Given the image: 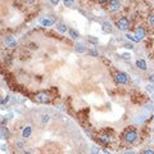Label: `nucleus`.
<instances>
[{
    "mask_svg": "<svg viewBox=\"0 0 154 154\" xmlns=\"http://www.w3.org/2000/svg\"><path fill=\"white\" fill-rule=\"evenodd\" d=\"M117 27H118V30H121V31H127L128 27H130V21H128V18L121 17L117 21Z\"/></svg>",
    "mask_w": 154,
    "mask_h": 154,
    "instance_id": "obj_2",
    "label": "nucleus"
},
{
    "mask_svg": "<svg viewBox=\"0 0 154 154\" xmlns=\"http://www.w3.org/2000/svg\"><path fill=\"white\" fill-rule=\"evenodd\" d=\"M123 154H135V153H134V152H131V150H128V152H125Z\"/></svg>",
    "mask_w": 154,
    "mask_h": 154,
    "instance_id": "obj_29",
    "label": "nucleus"
},
{
    "mask_svg": "<svg viewBox=\"0 0 154 154\" xmlns=\"http://www.w3.org/2000/svg\"><path fill=\"white\" fill-rule=\"evenodd\" d=\"M8 100H9V96H5V98L1 99V105H4V104L8 103Z\"/></svg>",
    "mask_w": 154,
    "mask_h": 154,
    "instance_id": "obj_19",
    "label": "nucleus"
},
{
    "mask_svg": "<svg viewBox=\"0 0 154 154\" xmlns=\"http://www.w3.org/2000/svg\"><path fill=\"white\" fill-rule=\"evenodd\" d=\"M91 153H93V154H98V153H99V149H98V148H95V147H94V148L91 149Z\"/></svg>",
    "mask_w": 154,
    "mask_h": 154,
    "instance_id": "obj_25",
    "label": "nucleus"
},
{
    "mask_svg": "<svg viewBox=\"0 0 154 154\" xmlns=\"http://www.w3.org/2000/svg\"><path fill=\"white\" fill-rule=\"evenodd\" d=\"M35 99H36V101L37 103H40V104H45V103H48L49 101V95L46 94V93H44V91H41V93H37L36 96H35Z\"/></svg>",
    "mask_w": 154,
    "mask_h": 154,
    "instance_id": "obj_3",
    "label": "nucleus"
},
{
    "mask_svg": "<svg viewBox=\"0 0 154 154\" xmlns=\"http://www.w3.org/2000/svg\"><path fill=\"white\" fill-rule=\"evenodd\" d=\"M24 1H26V3H28V4H34V3L36 1V0H24Z\"/></svg>",
    "mask_w": 154,
    "mask_h": 154,
    "instance_id": "obj_27",
    "label": "nucleus"
},
{
    "mask_svg": "<svg viewBox=\"0 0 154 154\" xmlns=\"http://www.w3.org/2000/svg\"><path fill=\"white\" fill-rule=\"evenodd\" d=\"M63 3H64V5L68 7V8H71V7L75 5V0H63Z\"/></svg>",
    "mask_w": 154,
    "mask_h": 154,
    "instance_id": "obj_13",
    "label": "nucleus"
},
{
    "mask_svg": "<svg viewBox=\"0 0 154 154\" xmlns=\"http://www.w3.org/2000/svg\"><path fill=\"white\" fill-rule=\"evenodd\" d=\"M123 139H125L126 143H128V144H132V143L136 141L137 139V134L135 130H127L123 135Z\"/></svg>",
    "mask_w": 154,
    "mask_h": 154,
    "instance_id": "obj_1",
    "label": "nucleus"
},
{
    "mask_svg": "<svg viewBox=\"0 0 154 154\" xmlns=\"http://www.w3.org/2000/svg\"><path fill=\"white\" fill-rule=\"evenodd\" d=\"M17 144H18V147H21V148H22V147H23V143H21V141H18V143H17Z\"/></svg>",
    "mask_w": 154,
    "mask_h": 154,
    "instance_id": "obj_30",
    "label": "nucleus"
},
{
    "mask_svg": "<svg viewBox=\"0 0 154 154\" xmlns=\"http://www.w3.org/2000/svg\"><path fill=\"white\" fill-rule=\"evenodd\" d=\"M101 141L103 143H109L111 141V139H109V136H101Z\"/></svg>",
    "mask_w": 154,
    "mask_h": 154,
    "instance_id": "obj_18",
    "label": "nucleus"
},
{
    "mask_svg": "<svg viewBox=\"0 0 154 154\" xmlns=\"http://www.w3.org/2000/svg\"><path fill=\"white\" fill-rule=\"evenodd\" d=\"M1 150H7V145H1Z\"/></svg>",
    "mask_w": 154,
    "mask_h": 154,
    "instance_id": "obj_31",
    "label": "nucleus"
},
{
    "mask_svg": "<svg viewBox=\"0 0 154 154\" xmlns=\"http://www.w3.org/2000/svg\"><path fill=\"white\" fill-rule=\"evenodd\" d=\"M49 120H50V117H49L48 114H44V116H43V123L49 122Z\"/></svg>",
    "mask_w": 154,
    "mask_h": 154,
    "instance_id": "obj_17",
    "label": "nucleus"
},
{
    "mask_svg": "<svg viewBox=\"0 0 154 154\" xmlns=\"http://www.w3.org/2000/svg\"><path fill=\"white\" fill-rule=\"evenodd\" d=\"M143 154H154V150H152V149H145L144 152H143Z\"/></svg>",
    "mask_w": 154,
    "mask_h": 154,
    "instance_id": "obj_21",
    "label": "nucleus"
},
{
    "mask_svg": "<svg viewBox=\"0 0 154 154\" xmlns=\"http://www.w3.org/2000/svg\"><path fill=\"white\" fill-rule=\"evenodd\" d=\"M108 5H109V9H111L112 12H117V10L121 9V3H120V0H109Z\"/></svg>",
    "mask_w": 154,
    "mask_h": 154,
    "instance_id": "obj_5",
    "label": "nucleus"
},
{
    "mask_svg": "<svg viewBox=\"0 0 154 154\" xmlns=\"http://www.w3.org/2000/svg\"><path fill=\"white\" fill-rule=\"evenodd\" d=\"M89 53H90V55H93V57H98V51L96 50H90Z\"/></svg>",
    "mask_w": 154,
    "mask_h": 154,
    "instance_id": "obj_23",
    "label": "nucleus"
},
{
    "mask_svg": "<svg viewBox=\"0 0 154 154\" xmlns=\"http://www.w3.org/2000/svg\"><path fill=\"white\" fill-rule=\"evenodd\" d=\"M31 132H32V127L31 126H26V127L23 128V131H22V136H23V139H27V137L31 136Z\"/></svg>",
    "mask_w": 154,
    "mask_h": 154,
    "instance_id": "obj_8",
    "label": "nucleus"
},
{
    "mask_svg": "<svg viewBox=\"0 0 154 154\" xmlns=\"http://www.w3.org/2000/svg\"><path fill=\"white\" fill-rule=\"evenodd\" d=\"M135 36H136L137 38V41H140V40H143V38L145 37V30L141 26H139V27H136V30H135Z\"/></svg>",
    "mask_w": 154,
    "mask_h": 154,
    "instance_id": "obj_6",
    "label": "nucleus"
},
{
    "mask_svg": "<svg viewBox=\"0 0 154 154\" xmlns=\"http://www.w3.org/2000/svg\"><path fill=\"white\" fill-rule=\"evenodd\" d=\"M149 23H150V26L154 27V14L150 16V18H149Z\"/></svg>",
    "mask_w": 154,
    "mask_h": 154,
    "instance_id": "obj_20",
    "label": "nucleus"
},
{
    "mask_svg": "<svg viewBox=\"0 0 154 154\" xmlns=\"http://www.w3.org/2000/svg\"><path fill=\"white\" fill-rule=\"evenodd\" d=\"M5 45L9 46V48H16V46H17V41H16L12 36H8L5 38Z\"/></svg>",
    "mask_w": 154,
    "mask_h": 154,
    "instance_id": "obj_7",
    "label": "nucleus"
},
{
    "mask_svg": "<svg viewBox=\"0 0 154 154\" xmlns=\"http://www.w3.org/2000/svg\"><path fill=\"white\" fill-rule=\"evenodd\" d=\"M123 58L125 59H130V54H123Z\"/></svg>",
    "mask_w": 154,
    "mask_h": 154,
    "instance_id": "obj_28",
    "label": "nucleus"
},
{
    "mask_svg": "<svg viewBox=\"0 0 154 154\" xmlns=\"http://www.w3.org/2000/svg\"><path fill=\"white\" fill-rule=\"evenodd\" d=\"M87 40H89L90 43H93V44H96V43H98V38H95V37H89Z\"/></svg>",
    "mask_w": 154,
    "mask_h": 154,
    "instance_id": "obj_22",
    "label": "nucleus"
},
{
    "mask_svg": "<svg viewBox=\"0 0 154 154\" xmlns=\"http://www.w3.org/2000/svg\"><path fill=\"white\" fill-rule=\"evenodd\" d=\"M59 1H60V0H50V3L53 5H58V3H59Z\"/></svg>",
    "mask_w": 154,
    "mask_h": 154,
    "instance_id": "obj_26",
    "label": "nucleus"
},
{
    "mask_svg": "<svg viewBox=\"0 0 154 154\" xmlns=\"http://www.w3.org/2000/svg\"><path fill=\"white\" fill-rule=\"evenodd\" d=\"M98 1H99V3H101V4H103V3H107V1H108V0H98Z\"/></svg>",
    "mask_w": 154,
    "mask_h": 154,
    "instance_id": "obj_32",
    "label": "nucleus"
},
{
    "mask_svg": "<svg viewBox=\"0 0 154 154\" xmlns=\"http://www.w3.org/2000/svg\"><path fill=\"white\" fill-rule=\"evenodd\" d=\"M136 66H137V68H139V70H141V71L147 70V62H145V60H143V59H137L136 60Z\"/></svg>",
    "mask_w": 154,
    "mask_h": 154,
    "instance_id": "obj_9",
    "label": "nucleus"
},
{
    "mask_svg": "<svg viewBox=\"0 0 154 154\" xmlns=\"http://www.w3.org/2000/svg\"><path fill=\"white\" fill-rule=\"evenodd\" d=\"M76 51L77 53H85V51H86V48H85L82 44H77L76 45Z\"/></svg>",
    "mask_w": 154,
    "mask_h": 154,
    "instance_id": "obj_12",
    "label": "nucleus"
},
{
    "mask_svg": "<svg viewBox=\"0 0 154 154\" xmlns=\"http://www.w3.org/2000/svg\"><path fill=\"white\" fill-rule=\"evenodd\" d=\"M57 30L59 32H62V34H64V32H67V26L60 22V23H57Z\"/></svg>",
    "mask_w": 154,
    "mask_h": 154,
    "instance_id": "obj_10",
    "label": "nucleus"
},
{
    "mask_svg": "<svg viewBox=\"0 0 154 154\" xmlns=\"http://www.w3.org/2000/svg\"><path fill=\"white\" fill-rule=\"evenodd\" d=\"M41 24H43V26H45V27L51 26V21H50V19H41Z\"/></svg>",
    "mask_w": 154,
    "mask_h": 154,
    "instance_id": "obj_15",
    "label": "nucleus"
},
{
    "mask_svg": "<svg viewBox=\"0 0 154 154\" xmlns=\"http://www.w3.org/2000/svg\"><path fill=\"white\" fill-rule=\"evenodd\" d=\"M127 1H131V0H127Z\"/></svg>",
    "mask_w": 154,
    "mask_h": 154,
    "instance_id": "obj_34",
    "label": "nucleus"
},
{
    "mask_svg": "<svg viewBox=\"0 0 154 154\" xmlns=\"http://www.w3.org/2000/svg\"><path fill=\"white\" fill-rule=\"evenodd\" d=\"M153 3H154V0H153Z\"/></svg>",
    "mask_w": 154,
    "mask_h": 154,
    "instance_id": "obj_35",
    "label": "nucleus"
},
{
    "mask_svg": "<svg viewBox=\"0 0 154 154\" xmlns=\"http://www.w3.org/2000/svg\"><path fill=\"white\" fill-rule=\"evenodd\" d=\"M70 36L72 37V38H77V37H78V32H77L76 30H72V28H71V30H70Z\"/></svg>",
    "mask_w": 154,
    "mask_h": 154,
    "instance_id": "obj_14",
    "label": "nucleus"
},
{
    "mask_svg": "<svg viewBox=\"0 0 154 154\" xmlns=\"http://www.w3.org/2000/svg\"><path fill=\"white\" fill-rule=\"evenodd\" d=\"M8 136H9V132H8V130H7V128L3 127V130H1V137H3V139H4V137L7 139Z\"/></svg>",
    "mask_w": 154,
    "mask_h": 154,
    "instance_id": "obj_16",
    "label": "nucleus"
},
{
    "mask_svg": "<svg viewBox=\"0 0 154 154\" xmlns=\"http://www.w3.org/2000/svg\"><path fill=\"white\" fill-rule=\"evenodd\" d=\"M116 81H117L118 84L125 85V84H127L128 82V76L126 75V73H123V72H118L117 75H116Z\"/></svg>",
    "mask_w": 154,
    "mask_h": 154,
    "instance_id": "obj_4",
    "label": "nucleus"
},
{
    "mask_svg": "<svg viewBox=\"0 0 154 154\" xmlns=\"http://www.w3.org/2000/svg\"><path fill=\"white\" fill-rule=\"evenodd\" d=\"M103 31L104 32H112V26L109 22H104L103 23Z\"/></svg>",
    "mask_w": 154,
    "mask_h": 154,
    "instance_id": "obj_11",
    "label": "nucleus"
},
{
    "mask_svg": "<svg viewBox=\"0 0 154 154\" xmlns=\"http://www.w3.org/2000/svg\"><path fill=\"white\" fill-rule=\"evenodd\" d=\"M24 154H31V153H30V152H24Z\"/></svg>",
    "mask_w": 154,
    "mask_h": 154,
    "instance_id": "obj_33",
    "label": "nucleus"
},
{
    "mask_svg": "<svg viewBox=\"0 0 154 154\" xmlns=\"http://www.w3.org/2000/svg\"><path fill=\"white\" fill-rule=\"evenodd\" d=\"M126 37H127V38H130V40H132V41H137V38L136 37H132V35H126Z\"/></svg>",
    "mask_w": 154,
    "mask_h": 154,
    "instance_id": "obj_24",
    "label": "nucleus"
}]
</instances>
